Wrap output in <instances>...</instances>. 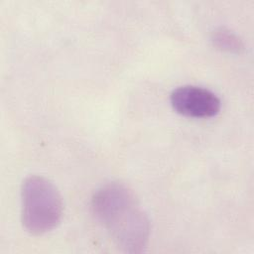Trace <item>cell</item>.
<instances>
[{
  "label": "cell",
  "mask_w": 254,
  "mask_h": 254,
  "mask_svg": "<svg viewBox=\"0 0 254 254\" xmlns=\"http://www.w3.org/2000/svg\"><path fill=\"white\" fill-rule=\"evenodd\" d=\"M92 212L123 251L141 253L150 236V221L134 192L124 184L100 187L91 199Z\"/></svg>",
  "instance_id": "obj_1"
},
{
  "label": "cell",
  "mask_w": 254,
  "mask_h": 254,
  "mask_svg": "<svg viewBox=\"0 0 254 254\" xmlns=\"http://www.w3.org/2000/svg\"><path fill=\"white\" fill-rule=\"evenodd\" d=\"M22 222L28 232L44 234L54 229L63 216V200L56 186L41 176L25 179L21 190Z\"/></svg>",
  "instance_id": "obj_2"
},
{
  "label": "cell",
  "mask_w": 254,
  "mask_h": 254,
  "mask_svg": "<svg viewBox=\"0 0 254 254\" xmlns=\"http://www.w3.org/2000/svg\"><path fill=\"white\" fill-rule=\"evenodd\" d=\"M171 104L178 113L193 118L215 116L221 106L215 93L196 85H184L174 89Z\"/></svg>",
  "instance_id": "obj_3"
},
{
  "label": "cell",
  "mask_w": 254,
  "mask_h": 254,
  "mask_svg": "<svg viewBox=\"0 0 254 254\" xmlns=\"http://www.w3.org/2000/svg\"><path fill=\"white\" fill-rule=\"evenodd\" d=\"M211 39L216 47L224 51L239 52L243 48L241 40L235 34L222 28L215 30Z\"/></svg>",
  "instance_id": "obj_4"
}]
</instances>
